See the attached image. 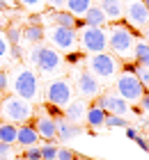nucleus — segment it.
<instances>
[{"instance_id":"obj_1","label":"nucleus","mask_w":149,"mask_h":160,"mask_svg":"<svg viewBox=\"0 0 149 160\" xmlns=\"http://www.w3.org/2000/svg\"><path fill=\"white\" fill-rule=\"evenodd\" d=\"M133 46H136V30L126 25V21H115L108 25V50L124 62L133 60Z\"/></svg>"},{"instance_id":"obj_2","label":"nucleus","mask_w":149,"mask_h":160,"mask_svg":"<svg viewBox=\"0 0 149 160\" xmlns=\"http://www.w3.org/2000/svg\"><path fill=\"white\" fill-rule=\"evenodd\" d=\"M35 117V105L30 101L16 96V94H7L0 98V119L12 121V123H25Z\"/></svg>"},{"instance_id":"obj_3","label":"nucleus","mask_w":149,"mask_h":160,"mask_svg":"<svg viewBox=\"0 0 149 160\" xmlns=\"http://www.w3.org/2000/svg\"><path fill=\"white\" fill-rule=\"evenodd\" d=\"M9 85H12V89H14L16 96L30 101V103L37 101V96H39V78H37V73L32 69H28V67L14 69Z\"/></svg>"},{"instance_id":"obj_4","label":"nucleus","mask_w":149,"mask_h":160,"mask_svg":"<svg viewBox=\"0 0 149 160\" xmlns=\"http://www.w3.org/2000/svg\"><path fill=\"white\" fill-rule=\"evenodd\" d=\"M30 62L35 64L37 69L41 71V73H57L60 69H62V55H60V50H55L53 46H41V43H35L32 48H30Z\"/></svg>"},{"instance_id":"obj_5","label":"nucleus","mask_w":149,"mask_h":160,"mask_svg":"<svg viewBox=\"0 0 149 160\" xmlns=\"http://www.w3.org/2000/svg\"><path fill=\"white\" fill-rule=\"evenodd\" d=\"M87 64H89V71H92L99 80H113V78L119 76V69H122L119 57H115L113 53H108V50L94 53Z\"/></svg>"},{"instance_id":"obj_6","label":"nucleus","mask_w":149,"mask_h":160,"mask_svg":"<svg viewBox=\"0 0 149 160\" xmlns=\"http://www.w3.org/2000/svg\"><path fill=\"white\" fill-rule=\"evenodd\" d=\"M78 43L83 48V53L87 55H94V53H103L108 50V32L103 28H92V25H85L83 30H78Z\"/></svg>"},{"instance_id":"obj_7","label":"nucleus","mask_w":149,"mask_h":160,"mask_svg":"<svg viewBox=\"0 0 149 160\" xmlns=\"http://www.w3.org/2000/svg\"><path fill=\"white\" fill-rule=\"evenodd\" d=\"M115 89L124 101L140 103V98H142V94H145V85L138 80V76L133 73V71H124V73H119L117 80H115Z\"/></svg>"},{"instance_id":"obj_8","label":"nucleus","mask_w":149,"mask_h":160,"mask_svg":"<svg viewBox=\"0 0 149 160\" xmlns=\"http://www.w3.org/2000/svg\"><path fill=\"white\" fill-rule=\"evenodd\" d=\"M46 37L51 43L55 46L60 53H69V50H78V32L73 28H64V25H51L46 28Z\"/></svg>"},{"instance_id":"obj_9","label":"nucleus","mask_w":149,"mask_h":160,"mask_svg":"<svg viewBox=\"0 0 149 160\" xmlns=\"http://www.w3.org/2000/svg\"><path fill=\"white\" fill-rule=\"evenodd\" d=\"M73 101V85L71 80L67 78H57V80H51L46 85V103H53V105H69Z\"/></svg>"},{"instance_id":"obj_10","label":"nucleus","mask_w":149,"mask_h":160,"mask_svg":"<svg viewBox=\"0 0 149 160\" xmlns=\"http://www.w3.org/2000/svg\"><path fill=\"white\" fill-rule=\"evenodd\" d=\"M124 16H126V25L131 28H147L149 25V12L142 0H129L124 5Z\"/></svg>"},{"instance_id":"obj_11","label":"nucleus","mask_w":149,"mask_h":160,"mask_svg":"<svg viewBox=\"0 0 149 160\" xmlns=\"http://www.w3.org/2000/svg\"><path fill=\"white\" fill-rule=\"evenodd\" d=\"M76 89L83 98H99L101 94V82L92 71H80L76 76Z\"/></svg>"},{"instance_id":"obj_12","label":"nucleus","mask_w":149,"mask_h":160,"mask_svg":"<svg viewBox=\"0 0 149 160\" xmlns=\"http://www.w3.org/2000/svg\"><path fill=\"white\" fill-rule=\"evenodd\" d=\"M96 103H99L108 114H122V117H126V114L131 112L129 101H124L119 94H103V96L96 101Z\"/></svg>"},{"instance_id":"obj_13","label":"nucleus","mask_w":149,"mask_h":160,"mask_svg":"<svg viewBox=\"0 0 149 160\" xmlns=\"http://www.w3.org/2000/svg\"><path fill=\"white\" fill-rule=\"evenodd\" d=\"M35 128L39 137H44V142H57V119L48 117V114H44V117L35 119Z\"/></svg>"},{"instance_id":"obj_14","label":"nucleus","mask_w":149,"mask_h":160,"mask_svg":"<svg viewBox=\"0 0 149 160\" xmlns=\"http://www.w3.org/2000/svg\"><path fill=\"white\" fill-rule=\"evenodd\" d=\"M39 142V133H37L32 119L25 121V123H19V133H16V144L21 147H35Z\"/></svg>"},{"instance_id":"obj_15","label":"nucleus","mask_w":149,"mask_h":160,"mask_svg":"<svg viewBox=\"0 0 149 160\" xmlns=\"http://www.w3.org/2000/svg\"><path fill=\"white\" fill-rule=\"evenodd\" d=\"M96 5L103 9L108 23H115V21L124 18V0H96Z\"/></svg>"},{"instance_id":"obj_16","label":"nucleus","mask_w":149,"mask_h":160,"mask_svg":"<svg viewBox=\"0 0 149 160\" xmlns=\"http://www.w3.org/2000/svg\"><path fill=\"white\" fill-rule=\"evenodd\" d=\"M85 114H87V103H85V98H76V101H71L69 105H64V119H69V121H73V123L85 121Z\"/></svg>"},{"instance_id":"obj_17","label":"nucleus","mask_w":149,"mask_h":160,"mask_svg":"<svg viewBox=\"0 0 149 160\" xmlns=\"http://www.w3.org/2000/svg\"><path fill=\"white\" fill-rule=\"evenodd\" d=\"M83 133V128L78 126V123H73L69 119H57V140L60 142H67V140H73V137H78Z\"/></svg>"},{"instance_id":"obj_18","label":"nucleus","mask_w":149,"mask_h":160,"mask_svg":"<svg viewBox=\"0 0 149 160\" xmlns=\"http://www.w3.org/2000/svg\"><path fill=\"white\" fill-rule=\"evenodd\" d=\"M106 110L99 105V103H94V105H89L87 108V114H85V121H87V126L92 128V130H99L103 128V123H106Z\"/></svg>"},{"instance_id":"obj_19","label":"nucleus","mask_w":149,"mask_h":160,"mask_svg":"<svg viewBox=\"0 0 149 160\" xmlns=\"http://www.w3.org/2000/svg\"><path fill=\"white\" fill-rule=\"evenodd\" d=\"M44 18H46L51 25H64V28H73V21H76V16H73L71 12H67V9H53Z\"/></svg>"},{"instance_id":"obj_20","label":"nucleus","mask_w":149,"mask_h":160,"mask_svg":"<svg viewBox=\"0 0 149 160\" xmlns=\"http://www.w3.org/2000/svg\"><path fill=\"white\" fill-rule=\"evenodd\" d=\"M44 37H46V28H44L41 23H30L28 28H23V39L28 43H41Z\"/></svg>"},{"instance_id":"obj_21","label":"nucleus","mask_w":149,"mask_h":160,"mask_svg":"<svg viewBox=\"0 0 149 160\" xmlns=\"http://www.w3.org/2000/svg\"><path fill=\"white\" fill-rule=\"evenodd\" d=\"M85 23L87 25H92V28H103V25H106L108 23V18H106V14H103V9H101V7L99 5H92V7H89V9L85 12Z\"/></svg>"},{"instance_id":"obj_22","label":"nucleus","mask_w":149,"mask_h":160,"mask_svg":"<svg viewBox=\"0 0 149 160\" xmlns=\"http://www.w3.org/2000/svg\"><path fill=\"white\" fill-rule=\"evenodd\" d=\"M133 60L140 67L149 69V41L145 39H136V46H133Z\"/></svg>"},{"instance_id":"obj_23","label":"nucleus","mask_w":149,"mask_h":160,"mask_svg":"<svg viewBox=\"0 0 149 160\" xmlns=\"http://www.w3.org/2000/svg\"><path fill=\"white\" fill-rule=\"evenodd\" d=\"M16 133H19V126H16V123L0 119V142L14 144V142H16Z\"/></svg>"},{"instance_id":"obj_24","label":"nucleus","mask_w":149,"mask_h":160,"mask_svg":"<svg viewBox=\"0 0 149 160\" xmlns=\"http://www.w3.org/2000/svg\"><path fill=\"white\" fill-rule=\"evenodd\" d=\"M94 5V0H67V12H71L73 16H85V12Z\"/></svg>"},{"instance_id":"obj_25","label":"nucleus","mask_w":149,"mask_h":160,"mask_svg":"<svg viewBox=\"0 0 149 160\" xmlns=\"http://www.w3.org/2000/svg\"><path fill=\"white\" fill-rule=\"evenodd\" d=\"M5 37H7V41H9V46H16V43H21V39H23V28L9 25L5 30Z\"/></svg>"},{"instance_id":"obj_26","label":"nucleus","mask_w":149,"mask_h":160,"mask_svg":"<svg viewBox=\"0 0 149 160\" xmlns=\"http://www.w3.org/2000/svg\"><path fill=\"white\" fill-rule=\"evenodd\" d=\"M103 126L108 128H126V117L122 114H106V123Z\"/></svg>"},{"instance_id":"obj_27","label":"nucleus","mask_w":149,"mask_h":160,"mask_svg":"<svg viewBox=\"0 0 149 160\" xmlns=\"http://www.w3.org/2000/svg\"><path fill=\"white\" fill-rule=\"evenodd\" d=\"M39 151H41V160H57V147L53 142H46Z\"/></svg>"},{"instance_id":"obj_28","label":"nucleus","mask_w":149,"mask_h":160,"mask_svg":"<svg viewBox=\"0 0 149 160\" xmlns=\"http://www.w3.org/2000/svg\"><path fill=\"white\" fill-rule=\"evenodd\" d=\"M16 2L21 7H25V9H30V12H41L44 7H46L44 0H16Z\"/></svg>"},{"instance_id":"obj_29","label":"nucleus","mask_w":149,"mask_h":160,"mask_svg":"<svg viewBox=\"0 0 149 160\" xmlns=\"http://www.w3.org/2000/svg\"><path fill=\"white\" fill-rule=\"evenodd\" d=\"M64 62L71 64V67H76V64L83 62V53H80V50H69V53H67V57H64Z\"/></svg>"},{"instance_id":"obj_30","label":"nucleus","mask_w":149,"mask_h":160,"mask_svg":"<svg viewBox=\"0 0 149 160\" xmlns=\"http://www.w3.org/2000/svg\"><path fill=\"white\" fill-rule=\"evenodd\" d=\"M23 158L25 160H41V151H39V147H25V153H23Z\"/></svg>"},{"instance_id":"obj_31","label":"nucleus","mask_w":149,"mask_h":160,"mask_svg":"<svg viewBox=\"0 0 149 160\" xmlns=\"http://www.w3.org/2000/svg\"><path fill=\"white\" fill-rule=\"evenodd\" d=\"M46 114H48V117H53V119H62V117H64L62 108H60V105H53V103H46Z\"/></svg>"},{"instance_id":"obj_32","label":"nucleus","mask_w":149,"mask_h":160,"mask_svg":"<svg viewBox=\"0 0 149 160\" xmlns=\"http://www.w3.org/2000/svg\"><path fill=\"white\" fill-rule=\"evenodd\" d=\"M7 53H9V41H7L5 32H0V62L7 57Z\"/></svg>"},{"instance_id":"obj_33","label":"nucleus","mask_w":149,"mask_h":160,"mask_svg":"<svg viewBox=\"0 0 149 160\" xmlns=\"http://www.w3.org/2000/svg\"><path fill=\"white\" fill-rule=\"evenodd\" d=\"M9 89V73L5 69H0V94H5Z\"/></svg>"},{"instance_id":"obj_34","label":"nucleus","mask_w":149,"mask_h":160,"mask_svg":"<svg viewBox=\"0 0 149 160\" xmlns=\"http://www.w3.org/2000/svg\"><path fill=\"white\" fill-rule=\"evenodd\" d=\"M57 160H76V153L71 149H57Z\"/></svg>"},{"instance_id":"obj_35","label":"nucleus","mask_w":149,"mask_h":160,"mask_svg":"<svg viewBox=\"0 0 149 160\" xmlns=\"http://www.w3.org/2000/svg\"><path fill=\"white\" fill-rule=\"evenodd\" d=\"M46 2V7H51V9H64L67 7V0H44Z\"/></svg>"},{"instance_id":"obj_36","label":"nucleus","mask_w":149,"mask_h":160,"mask_svg":"<svg viewBox=\"0 0 149 160\" xmlns=\"http://www.w3.org/2000/svg\"><path fill=\"white\" fill-rule=\"evenodd\" d=\"M12 153V144H7V142H0V160H7Z\"/></svg>"},{"instance_id":"obj_37","label":"nucleus","mask_w":149,"mask_h":160,"mask_svg":"<svg viewBox=\"0 0 149 160\" xmlns=\"http://www.w3.org/2000/svg\"><path fill=\"white\" fill-rule=\"evenodd\" d=\"M9 50H12L14 60H21V57H23V48H21V43H16V46H9Z\"/></svg>"},{"instance_id":"obj_38","label":"nucleus","mask_w":149,"mask_h":160,"mask_svg":"<svg viewBox=\"0 0 149 160\" xmlns=\"http://www.w3.org/2000/svg\"><path fill=\"white\" fill-rule=\"evenodd\" d=\"M140 108H142L145 112H149V94H142V98H140Z\"/></svg>"},{"instance_id":"obj_39","label":"nucleus","mask_w":149,"mask_h":160,"mask_svg":"<svg viewBox=\"0 0 149 160\" xmlns=\"http://www.w3.org/2000/svg\"><path fill=\"white\" fill-rule=\"evenodd\" d=\"M136 142H138V147H142L145 151H149V142L145 140V137H140V135H138V137H136Z\"/></svg>"},{"instance_id":"obj_40","label":"nucleus","mask_w":149,"mask_h":160,"mask_svg":"<svg viewBox=\"0 0 149 160\" xmlns=\"http://www.w3.org/2000/svg\"><path fill=\"white\" fill-rule=\"evenodd\" d=\"M126 135H129L131 140H136V137H138V130H136V128H126Z\"/></svg>"},{"instance_id":"obj_41","label":"nucleus","mask_w":149,"mask_h":160,"mask_svg":"<svg viewBox=\"0 0 149 160\" xmlns=\"http://www.w3.org/2000/svg\"><path fill=\"white\" fill-rule=\"evenodd\" d=\"M5 5H7V9H12V7H16V0H5Z\"/></svg>"},{"instance_id":"obj_42","label":"nucleus","mask_w":149,"mask_h":160,"mask_svg":"<svg viewBox=\"0 0 149 160\" xmlns=\"http://www.w3.org/2000/svg\"><path fill=\"white\" fill-rule=\"evenodd\" d=\"M0 12H7V5H5V0H0Z\"/></svg>"},{"instance_id":"obj_43","label":"nucleus","mask_w":149,"mask_h":160,"mask_svg":"<svg viewBox=\"0 0 149 160\" xmlns=\"http://www.w3.org/2000/svg\"><path fill=\"white\" fill-rule=\"evenodd\" d=\"M145 32V37H147V41H149V28H147V30H142Z\"/></svg>"},{"instance_id":"obj_44","label":"nucleus","mask_w":149,"mask_h":160,"mask_svg":"<svg viewBox=\"0 0 149 160\" xmlns=\"http://www.w3.org/2000/svg\"><path fill=\"white\" fill-rule=\"evenodd\" d=\"M142 2H145V7H147V12H149V0H142Z\"/></svg>"},{"instance_id":"obj_45","label":"nucleus","mask_w":149,"mask_h":160,"mask_svg":"<svg viewBox=\"0 0 149 160\" xmlns=\"http://www.w3.org/2000/svg\"><path fill=\"white\" fill-rule=\"evenodd\" d=\"M145 94H149V87H145Z\"/></svg>"},{"instance_id":"obj_46","label":"nucleus","mask_w":149,"mask_h":160,"mask_svg":"<svg viewBox=\"0 0 149 160\" xmlns=\"http://www.w3.org/2000/svg\"><path fill=\"white\" fill-rule=\"evenodd\" d=\"M76 160H78V156H76Z\"/></svg>"}]
</instances>
